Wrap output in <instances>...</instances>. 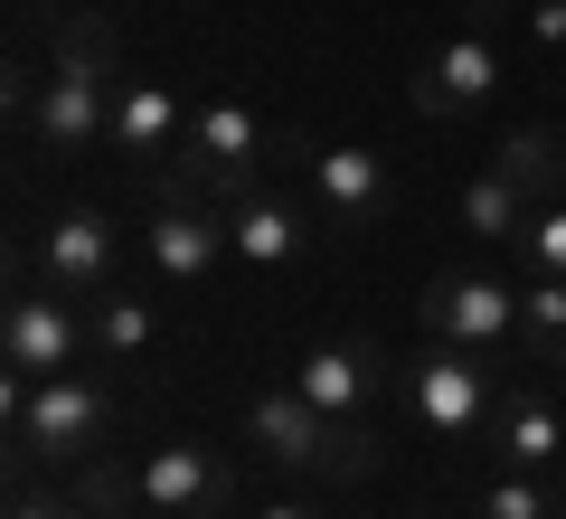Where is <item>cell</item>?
I'll list each match as a JSON object with an SVG mask.
<instances>
[{"label":"cell","instance_id":"6da1fadb","mask_svg":"<svg viewBox=\"0 0 566 519\" xmlns=\"http://www.w3.org/2000/svg\"><path fill=\"white\" fill-rule=\"evenodd\" d=\"M29 133L57 160L95 152V142L114 133V39H104V20H66L57 29L48 85H39V104H29Z\"/></svg>","mask_w":566,"mask_h":519},{"label":"cell","instance_id":"7a4b0ae2","mask_svg":"<svg viewBox=\"0 0 566 519\" xmlns=\"http://www.w3.org/2000/svg\"><path fill=\"white\" fill-rule=\"evenodd\" d=\"M245 435H255V454H274L283 473H322V481H368L378 473V435L349 425V416H331V406H312L293 378L245 406Z\"/></svg>","mask_w":566,"mask_h":519},{"label":"cell","instance_id":"3957f363","mask_svg":"<svg viewBox=\"0 0 566 519\" xmlns=\"http://www.w3.org/2000/svg\"><path fill=\"white\" fill-rule=\"evenodd\" d=\"M10 435H20V463L76 473V463H95L104 435H114V387L85 378V369L39 378V387H20V406H10Z\"/></svg>","mask_w":566,"mask_h":519},{"label":"cell","instance_id":"277c9868","mask_svg":"<svg viewBox=\"0 0 566 519\" xmlns=\"http://www.w3.org/2000/svg\"><path fill=\"white\" fill-rule=\"evenodd\" d=\"M227 491H237V473H227V454L218 444H161V454H142V473L133 481H114L104 473L95 491V510H142V519H208V510H227Z\"/></svg>","mask_w":566,"mask_h":519},{"label":"cell","instance_id":"5b68a950","mask_svg":"<svg viewBox=\"0 0 566 519\" xmlns=\"http://www.w3.org/2000/svg\"><path fill=\"white\" fill-rule=\"evenodd\" d=\"M255 160H264V114L237 104V95H218V104L189 114L170 189H189V199H245V189H255Z\"/></svg>","mask_w":566,"mask_h":519},{"label":"cell","instance_id":"8992f818","mask_svg":"<svg viewBox=\"0 0 566 519\" xmlns=\"http://www.w3.org/2000/svg\"><path fill=\"white\" fill-rule=\"evenodd\" d=\"M85 340H95V321L76 312L66 293H20L10 302V331H0V360H10V387H39V378H66V369H85Z\"/></svg>","mask_w":566,"mask_h":519},{"label":"cell","instance_id":"52a82bcc","mask_svg":"<svg viewBox=\"0 0 566 519\" xmlns=\"http://www.w3.org/2000/svg\"><path fill=\"white\" fill-rule=\"evenodd\" d=\"M424 331L444 340V350H510L520 340V283H491V274H434L424 283Z\"/></svg>","mask_w":566,"mask_h":519},{"label":"cell","instance_id":"ba28073f","mask_svg":"<svg viewBox=\"0 0 566 519\" xmlns=\"http://www.w3.org/2000/svg\"><path fill=\"white\" fill-rule=\"evenodd\" d=\"M303 170H312L322 227H340V237H368L387 218V199H397V180H387V160L368 142H303Z\"/></svg>","mask_w":566,"mask_h":519},{"label":"cell","instance_id":"9c48e42d","mask_svg":"<svg viewBox=\"0 0 566 519\" xmlns=\"http://www.w3.org/2000/svg\"><path fill=\"white\" fill-rule=\"evenodd\" d=\"M406 406H416V425H434V435H482L491 416V369L472 360V350H424L416 369H406Z\"/></svg>","mask_w":566,"mask_h":519},{"label":"cell","instance_id":"30bf717a","mask_svg":"<svg viewBox=\"0 0 566 519\" xmlns=\"http://www.w3.org/2000/svg\"><path fill=\"white\" fill-rule=\"evenodd\" d=\"M142 246H151V274L161 283H208L237 246H227V218H218V199H189V189H170L161 208H151V227H142Z\"/></svg>","mask_w":566,"mask_h":519},{"label":"cell","instance_id":"8fae6325","mask_svg":"<svg viewBox=\"0 0 566 519\" xmlns=\"http://www.w3.org/2000/svg\"><path fill=\"white\" fill-rule=\"evenodd\" d=\"M39 283L66 302H95L114 293V218L104 208H57L39 227Z\"/></svg>","mask_w":566,"mask_h":519},{"label":"cell","instance_id":"7c38bea8","mask_svg":"<svg viewBox=\"0 0 566 519\" xmlns=\"http://www.w3.org/2000/svg\"><path fill=\"white\" fill-rule=\"evenodd\" d=\"M501 76H510L501 39H491V29H453V39L424 58V76H416V114L453 123V114H472V104L501 95Z\"/></svg>","mask_w":566,"mask_h":519},{"label":"cell","instance_id":"4fadbf2b","mask_svg":"<svg viewBox=\"0 0 566 519\" xmlns=\"http://www.w3.org/2000/svg\"><path fill=\"white\" fill-rule=\"evenodd\" d=\"M378 378H387V360L368 340H312L303 369H293V387H303L312 406H331V416H349V425L378 406Z\"/></svg>","mask_w":566,"mask_h":519},{"label":"cell","instance_id":"5bb4252c","mask_svg":"<svg viewBox=\"0 0 566 519\" xmlns=\"http://www.w3.org/2000/svg\"><path fill=\"white\" fill-rule=\"evenodd\" d=\"M227 246H237V264H255V274H283V264L312 246V227H303V208H293V199L245 189V199H227Z\"/></svg>","mask_w":566,"mask_h":519},{"label":"cell","instance_id":"9a60e30c","mask_svg":"<svg viewBox=\"0 0 566 519\" xmlns=\"http://www.w3.org/2000/svg\"><path fill=\"white\" fill-rule=\"evenodd\" d=\"M180 142H189V104L170 95L161 76H123L114 85V152L161 160V152H180Z\"/></svg>","mask_w":566,"mask_h":519},{"label":"cell","instance_id":"2e32d148","mask_svg":"<svg viewBox=\"0 0 566 519\" xmlns=\"http://www.w3.org/2000/svg\"><path fill=\"white\" fill-rule=\"evenodd\" d=\"M491 444H501L510 473H547V463H566V406H547L538 387H520L501 406V425H491Z\"/></svg>","mask_w":566,"mask_h":519},{"label":"cell","instance_id":"e0dca14e","mask_svg":"<svg viewBox=\"0 0 566 519\" xmlns=\"http://www.w3.org/2000/svg\"><path fill=\"white\" fill-rule=\"evenodd\" d=\"M528 189L520 180H501V170H482V180H463V199H453V218H463V237H482V246H520V227H528Z\"/></svg>","mask_w":566,"mask_h":519},{"label":"cell","instance_id":"ac0fdd59","mask_svg":"<svg viewBox=\"0 0 566 519\" xmlns=\"http://www.w3.org/2000/svg\"><path fill=\"white\" fill-rule=\"evenodd\" d=\"M520 350L538 369H566V274H528L520 283Z\"/></svg>","mask_w":566,"mask_h":519},{"label":"cell","instance_id":"d6986e66","mask_svg":"<svg viewBox=\"0 0 566 519\" xmlns=\"http://www.w3.org/2000/svg\"><path fill=\"white\" fill-rule=\"evenodd\" d=\"M95 350L104 360H142V350H151V340H161V312H151V302H133V293H95Z\"/></svg>","mask_w":566,"mask_h":519},{"label":"cell","instance_id":"ffe728a7","mask_svg":"<svg viewBox=\"0 0 566 519\" xmlns=\"http://www.w3.org/2000/svg\"><path fill=\"white\" fill-rule=\"evenodd\" d=\"M491 170H501V180H520L528 199L547 208V189H557V133H547V123H520V133L501 142V160H491Z\"/></svg>","mask_w":566,"mask_h":519},{"label":"cell","instance_id":"44dd1931","mask_svg":"<svg viewBox=\"0 0 566 519\" xmlns=\"http://www.w3.org/2000/svg\"><path fill=\"white\" fill-rule=\"evenodd\" d=\"M520 264H528V274H566V199L528 208V227H520Z\"/></svg>","mask_w":566,"mask_h":519},{"label":"cell","instance_id":"7402d4cb","mask_svg":"<svg viewBox=\"0 0 566 519\" xmlns=\"http://www.w3.org/2000/svg\"><path fill=\"white\" fill-rule=\"evenodd\" d=\"M547 510H557V500L538 491V473H501L482 491V519H547Z\"/></svg>","mask_w":566,"mask_h":519},{"label":"cell","instance_id":"603a6c76","mask_svg":"<svg viewBox=\"0 0 566 519\" xmlns=\"http://www.w3.org/2000/svg\"><path fill=\"white\" fill-rule=\"evenodd\" d=\"M95 500H57V491H20L10 500V519H85Z\"/></svg>","mask_w":566,"mask_h":519},{"label":"cell","instance_id":"cb8c5ba5","mask_svg":"<svg viewBox=\"0 0 566 519\" xmlns=\"http://www.w3.org/2000/svg\"><path fill=\"white\" fill-rule=\"evenodd\" d=\"M528 29H538V48H566V0H528Z\"/></svg>","mask_w":566,"mask_h":519},{"label":"cell","instance_id":"d4e9b609","mask_svg":"<svg viewBox=\"0 0 566 519\" xmlns=\"http://www.w3.org/2000/svg\"><path fill=\"white\" fill-rule=\"evenodd\" d=\"M255 519H312V510H293V500H274V510H255Z\"/></svg>","mask_w":566,"mask_h":519},{"label":"cell","instance_id":"484cf974","mask_svg":"<svg viewBox=\"0 0 566 519\" xmlns=\"http://www.w3.org/2000/svg\"><path fill=\"white\" fill-rule=\"evenodd\" d=\"M547 519H566V510H547Z\"/></svg>","mask_w":566,"mask_h":519}]
</instances>
